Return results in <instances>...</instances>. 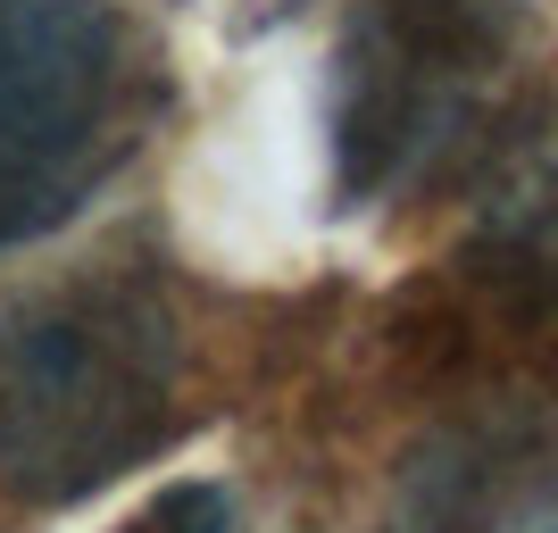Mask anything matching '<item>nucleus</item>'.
<instances>
[{
  "instance_id": "nucleus-1",
  "label": "nucleus",
  "mask_w": 558,
  "mask_h": 533,
  "mask_svg": "<svg viewBox=\"0 0 558 533\" xmlns=\"http://www.w3.org/2000/svg\"><path fill=\"white\" fill-rule=\"evenodd\" d=\"M184 434V325L150 276H68L0 308V492L93 500Z\"/></svg>"
},
{
  "instance_id": "nucleus-2",
  "label": "nucleus",
  "mask_w": 558,
  "mask_h": 533,
  "mask_svg": "<svg viewBox=\"0 0 558 533\" xmlns=\"http://www.w3.org/2000/svg\"><path fill=\"white\" fill-rule=\"evenodd\" d=\"M150 109L159 59L125 0H0V251L75 226Z\"/></svg>"
},
{
  "instance_id": "nucleus-3",
  "label": "nucleus",
  "mask_w": 558,
  "mask_h": 533,
  "mask_svg": "<svg viewBox=\"0 0 558 533\" xmlns=\"http://www.w3.org/2000/svg\"><path fill=\"white\" fill-rule=\"evenodd\" d=\"M492 59H500V0H375L350 25L342 117H333L350 201L417 175L425 150L459 142Z\"/></svg>"
},
{
  "instance_id": "nucleus-4",
  "label": "nucleus",
  "mask_w": 558,
  "mask_h": 533,
  "mask_svg": "<svg viewBox=\"0 0 558 533\" xmlns=\"http://www.w3.org/2000/svg\"><path fill=\"white\" fill-rule=\"evenodd\" d=\"M550 475V434L534 417H450L409 450L375 533H509Z\"/></svg>"
}]
</instances>
